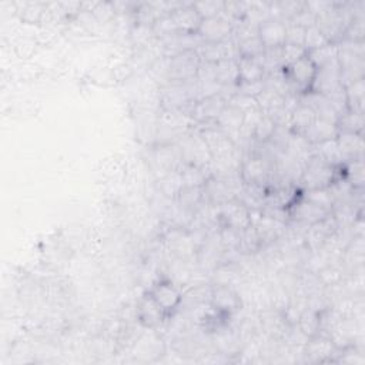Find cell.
Instances as JSON below:
<instances>
[{
	"label": "cell",
	"mask_w": 365,
	"mask_h": 365,
	"mask_svg": "<svg viewBox=\"0 0 365 365\" xmlns=\"http://www.w3.org/2000/svg\"><path fill=\"white\" fill-rule=\"evenodd\" d=\"M317 70H318L317 66L313 63L308 55L303 56L301 59H298L290 66L281 67V73L287 80L288 86L294 87L296 90L298 89L303 94L311 90L317 76Z\"/></svg>",
	"instance_id": "obj_1"
},
{
	"label": "cell",
	"mask_w": 365,
	"mask_h": 365,
	"mask_svg": "<svg viewBox=\"0 0 365 365\" xmlns=\"http://www.w3.org/2000/svg\"><path fill=\"white\" fill-rule=\"evenodd\" d=\"M201 60L196 50H186L172 56L169 64V76L172 82H190L197 79Z\"/></svg>",
	"instance_id": "obj_2"
},
{
	"label": "cell",
	"mask_w": 365,
	"mask_h": 365,
	"mask_svg": "<svg viewBox=\"0 0 365 365\" xmlns=\"http://www.w3.org/2000/svg\"><path fill=\"white\" fill-rule=\"evenodd\" d=\"M220 221L223 228H234L238 231L246 230L253 224L250 208L235 198L220 204Z\"/></svg>",
	"instance_id": "obj_3"
},
{
	"label": "cell",
	"mask_w": 365,
	"mask_h": 365,
	"mask_svg": "<svg viewBox=\"0 0 365 365\" xmlns=\"http://www.w3.org/2000/svg\"><path fill=\"white\" fill-rule=\"evenodd\" d=\"M149 294L157 303V305L166 313L167 317L172 315L183 301L181 291L174 286L172 280H167V279L159 280L150 288Z\"/></svg>",
	"instance_id": "obj_4"
},
{
	"label": "cell",
	"mask_w": 365,
	"mask_h": 365,
	"mask_svg": "<svg viewBox=\"0 0 365 365\" xmlns=\"http://www.w3.org/2000/svg\"><path fill=\"white\" fill-rule=\"evenodd\" d=\"M225 106L227 101L220 94L204 96L193 103L191 116L198 123H210V121H215L218 118Z\"/></svg>",
	"instance_id": "obj_5"
},
{
	"label": "cell",
	"mask_w": 365,
	"mask_h": 365,
	"mask_svg": "<svg viewBox=\"0 0 365 365\" xmlns=\"http://www.w3.org/2000/svg\"><path fill=\"white\" fill-rule=\"evenodd\" d=\"M179 33L181 35H198V29L203 23V19L197 9L194 8V4L190 5H181L176 8L170 13Z\"/></svg>",
	"instance_id": "obj_6"
},
{
	"label": "cell",
	"mask_w": 365,
	"mask_h": 365,
	"mask_svg": "<svg viewBox=\"0 0 365 365\" xmlns=\"http://www.w3.org/2000/svg\"><path fill=\"white\" fill-rule=\"evenodd\" d=\"M232 33V26L227 18L223 15L204 19L200 29H198V36L203 42H210V43H218V42H225Z\"/></svg>",
	"instance_id": "obj_7"
},
{
	"label": "cell",
	"mask_w": 365,
	"mask_h": 365,
	"mask_svg": "<svg viewBox=\"0 0 365 365\" xmlns=\"http://www.w3.org/2000/svg\"><path fill=\"white\" fill-rule=\"evenodd\" d=\"M287 23L277 18L263 22L257 29V36L266 49H277L286 45Z\"/></svg>",
	"instance_id": "obj_8"
},
{
	"label": "cell",
	"mask_w": 365,
	"mask_h": 365,
	"mask_svg": "<svg viewBox=\"0 0 365 365\" xmlns=\"http://www.w3.org/2000/svg\"><path fill=\"white\" fill-rule=\"evenodd\" d=\"M271 174V166L263 156H253L241 166V176L246 184L263 186Z\"/></svg>",
	"instance_id": "obj_9"
},
{
	"label": "cell",
	"mask_w": 365,
	"mask_h": 365,
	"mask_svg": "<svg viewBox=\"0 0 365 365\" xmlns=\"http://www.w3.org/2000/svg\"><path fill=\"white\" fill-rule=\"evenodd\" d=\"M338 133L339 132H338V128H337L335 123H332V121H328V120L317 117L314 123L303 135V137H304V140L308 145L318 146V145H322L325 142L335 140Z\"/></svg>",
	"instance_id": "obj_10"
},
{
	"label": "cell",
	"mask_w": 365,
	"mask_h": 365,
	"mask_svg": "<svg viewBox=\"0 0 365 365\" xmlns=\"http://www.w3.org/2000/svg\"><path fill=\"white\" fill-rule=\"evenodd\" d=\"M137 318L145 327L155 328L160 325L167 318V315L152 298V296L146 294L137 305Z\"/></svg>",
	"instance_id": "obj_11"
},
{
	"label": "cell",
	"mask_w": 365,
	"mask_h": 365,
	"mask_svg": "<svg viewBox=\"0 0 365 365\" xmlns=\"http://www.w3.org/2000/svg\"><path fill=\"white\" fill-rule=\"evenodd\" d=\"M211 305L214 310L231 315L234 311L240 308L241 300L238 294L227 287V286H220L211 291Z\"/></svg>",
	"instance_id": "obj_12"
},
{
	"label": "cell",
	"mask_w": 365,
	"mask_h": 365,
	"mask_svg": "<svg viewBox=\"0 0 365 365\" xmlns=\"http://www.w3.org/2000/svg\"><path fill=\"white\" fill-rule=\"evenodd\" d=\"M238 67V83H257L266 77V69L259 59L237 57Z\"/></svg>",
	"instance_id": "obj_13"
},
{
	"label": "cell",
	"mask_w": 365,
	"mask_h": 365,
	"mask_svg": "<svg viewBox=\"0 0 365 365\" xmlns=\"http://www.w3.org/2000/svg\"><path fill=\"white\" fill-rule=\"evenodd\" d=\"M315 118H317V114L314 113V110L300 103L291 108L288 125L294 135L303 136L308 130V128L314 123Z\"/></svg>",
	"instance_id": "obj_14"
},
{
	"label": "cell",
	"mask_w": 365,
	"mask_h": 365,
	"mask_svg": "<svg viewBox=\"0 0 365 365\" xmlns=\"http://www.w3.org/2000/svg\"><path fill=\"white\" fill-rule=\"evenodd\" d=\"M337 145L339 147V152L344 157V160H361L362 159V137L361 135H352V133H338L337 136Z\"/></svg>",
	"instance_id": "obj_15"
},
{
	"label": "cell",
	"mask_w": 365,
	"mask_h": 365,
	"mask_svg": "<svg viewBox=\"0 0 365 365\" xmlns=\"http://www.w3.org/2000/svg\"><path fill=\"white\" fill-rule=\"evenodd\" d=\"M337 347L331 337L325 335H313L310 342H307L305 354L314 361H328V358L335 352Z\"/></svg>",
	"instance_id": "obj_16"
},
{
	"label": "cell",
	"mask_w": 365,
	"mask_h": 365,
	"mask_svg": "<svg viewBox=\"0 0 365 365\" xmlns=\"http://www.w3.org/2000/svg\"><path fill=\"white\" fill-rule=\"evenodd\" d=\"M344 89H345V96H347L348 111L364 114V97H365L364 79H359V80L345 86Z\"/></svg>",
	"instance_id": "obj_17"
},
{
	"label": "cell",
	"mask_w": 365,
	"mask_h": 365,
	"mask_svg": "<svg viewBox=\"0 0 365 365\" xmlns=\"http://www.w3.org/2000/svg\"><path fill=\"white\" fill-rule=\"evenodd\" d=\"M215 82L220 86H235L238 83L237 59H227L215 64Z\"/></svg>",
	"instance_id": "obj_18"
},
{
	"label": "cell",
	"mask_w": 365,
	"mask_h": 365,
	"mask_svg": "<svg viewBox=\"0 0 365 365\" xmlns=\"http://www.w3.org/2000/svg\"><path fill=\"white\" fill-rule=\"evenodd\" d=\"M277 128H279L277 121H276L270 114H266V113H264V116L260 118V121H259L256 129H254L253 139H254L256 142H259V143L266 145V143L271 142L273 136H274L276 132H277Z\"/></svg>",
	"instance_id": "obj_19"
},
{
	"label": "cell",
	"mask_w": 365,
	"mask_h": 365,
	"mask_svg": "<svg viewBox=\"0 0 365 365\" xmlns=\"http://www.w3.org/2000/svg\"><path fill=\"white\" fill-rule=\"evenodd\" d=\"M337 128L339 133H352V135H361L364 128V114L347 111L342 114L338 121Z\"/></svg>",
	"instance_id": "obj_20"
},
{
	"label": "cell",
	"mask_w": 365,
	"mask_h": 365,
	"mask_svg": "<svg viewBox=\"0 0 365 365\" xmlns=\"http://www.w3.org/2000/svg\"><path fill=\"white\" fill-rule=\"evenodd\" d=\"M204 187H191V186H181V189L177 193V201L179 206L183 210H190L200 204L203 198Z\"/></svg>",
	"instance_id": "obj_21"
},
{
	"label": "cell",
	"mask_w": 365,
	"mask_h": 365,
	"mask_svg": "<svg viewBox=\"0 0 365 365\" xmlns=\"http://www.w3.org/2000/svg\"><path fill=\"white\" fill-rule=\"evenodd\" d=\"M183 186H191V187H204L207 183V176L201 166L197 164H187L183 172L180 173Z\"/></svg>",
	"instance_id": "obj_22"
},
{
	"label": "cell",
	"mask_w": 365,
	"mask_h": 365,
	"mask_svg": "<svg viewBox=\"0 0 365 365\" xmlns=\"http://www.w3.org/2000/svg\"><path fill=\"white\" fill-rule=\"evenodd\" d=\"M266 47L259 39V36L246 39L242 42H238L237 45V52L238 57H249V59H259L263 56Z\"/></svg>",
	"instance_id": "obj_23"
},
{
	"label": "cell",
	"mask_w": 365,
	"mask_h": 365,
	"mask_svg": "<svg viewBox=\"0 0 365 365\" xmlns=\"http://www.w3.org/2000/svg\"><path fill=\"white\" fill-rule=\"evenodd\" d=\"M327 45H331L325 36L321 33V30L314 25L305 30V40H304V49L307 52L324 47Z\"/></svg>",
	"instance_id": "obj_24"
},
{
	"label": "cell",
	"mask_w": 365,
	"mask_h": 365,
	"mask_svg": "<svg viewBox=\"0 0 365 365\" xmlns=\"http://www.w3.org/2000/svg\"><path fill=\"white\" fill-rule=\"evenodd\" d=\"M224 2H201V4H194V8L200 13L201 19H210L215 18L224 13Z\"/></svg>",
	"instance_id": "obj_25"
},
{
	"label": "cell",
	"mask_w": 365,
	"mask_h": 365,
	"mask_svg": "<svg viewBox=\"0 0 365 365\" xmlns=\"http://www.w3.org/2000/svg\"><path fill=\"white\" fill-rule=\"evenodd\" d=\"M305 30L301 26L287 23V33H286V45H293V46H300L304 47V40H305Z\"/></svg>",
	"instance_id": "obj_26"
},
{
	"label": "cell",
	"mask_w": 365,
	"mask_h": 365,
	"mask_svg": "<svg viewBox=\"0 0 365 365\" xmlns=\"http://www.w3.org/2000/svg\"><path fill=\"white\" fill-rule=\"evenodd\" d=\"M45 13V9L42 8V5L38 4H29L23 6V12H22V19L28 23H38L42 16Z\"/></svg>",
	"instance_id": "obj_27"
}]
</instances>
